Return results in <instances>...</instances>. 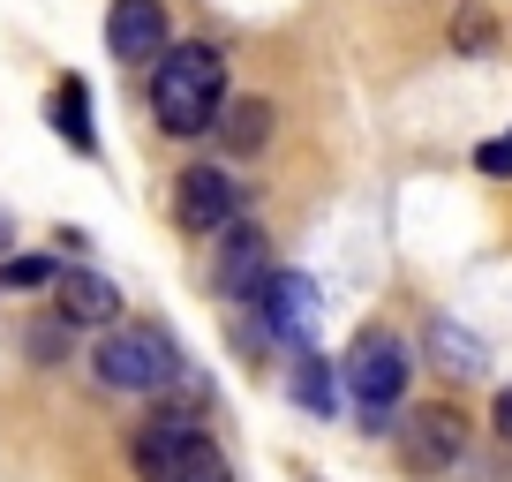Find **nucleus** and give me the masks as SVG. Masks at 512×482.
<instances>
[{"mask_svg": "<svg viewBox=\"0 0 512 482\" xmlns=\"http://www.w3.org/2000/svg\"><path fill=\"white\" fill-rule=\"evenodd\" d=\"M159 76H151V113H159L166 136H204L226 106V61L211 46H159Z\"/></svg>", "mask_w": 512, "mask_h": 482, "instance_id": "1", "label": "nucleus"}, {"mask_svg": "<svg viewBox=\"0 0 512 482\" xmlns=\"http://www.w3.org/2000/svg\"><path fill=\"white\" fill-rule=\"evenodd\" d=\"M339 385H347V400L362 407L369 430H384V415L407 400V377H415V347H407L400 332H384V324H369L362 339L347 347V362H332Z\"/></svg>", "mask_w": 512, "mask_h": 482, "instance_id": "2", "label": "nucleus"}, {"mask_svg": "<svg viewBox=\"0 0 512 482\" xmlns=\"http://www.w3.org/2000/svg\"><path fill=\"white\" fill-rule=\"evenodd\" d=\"M91 377L113 392H166L181 377V354L159 324H106V339L91 347Z\"/></svg>", "mask_w": 512, "mask_h": 482, "instance_id": "3", "label": "nucleus"}, {"mask_svg": "<svg viewBox=\"0 0 512 482\" xmlns=\"http://www.w3.org/2000/svg\"><path fill=\"white\" fill-rule=\"evenodd\" d=\"M460 460H467V422H460V407L430 400V407H415V415L400 422V467H407V475L437 482V475H452Z\"/></svg>", "mask_w": 512, "mask_h": 482, "instance_id": "4", "label": "nucleus"}, {"mask_svg": "<svg viewBox=\"0 0 512 482\" xmlns=\"http://www.w3.org/2000/svg\"><path fill=\"white\" fill-rule=\"evenodd\" d=\"M256 309H264V332L279 339V347H317V324H324V294H317V279L309 272H279L272 264V279L256 287Z\"/></svg>", "mask_w": 512, "mask_h": 482, "instance_id": "5", "label": "nucleus"}, {"mask_svg": "<svg viewBox=\"0 0 512 482\" xmlns=\"http://www.w3.org/2000/svg\"><path fill=\"white\" fill-rule=\"evenodd\" d=\"M174 219L189 234H219L226 219H241V181L226 174L219 159H196L174 174Z\"/></svg>", "mask_w": 512, "mask_h": 482, "instance_id": "6", "label": "nucleus"}, {"mask_svg": "<svg viewBox=\"0 0 512 482\" xmlns=\"http://www.w3.org/2000/svg\"><path fill=\"white\" fill-rule=\"evenodd\" d=\"M272 234H264V226H249V219H226L219 226V294L234 309H249L256 302V287H264V279H272Z\"/></svg>", "mask_w": 512, "mask_h": 482, "instance_id": "7", "label": "nucleus"}, {"mask_svg": "<svg viewBox=\"0 0 512 482\" xmlns=\"http://www.w3.org/2000/svg\"><path fill=\"white\" fill-rule=\"evenodd\" d=\"M166 38H174V31H166V0H113V16H106V46H113V61L151 68Z\"/></svg>", "mask_w": 512, "mask_h": 482, "instance_id": "8", "label": "nucleus"}, {"mask_svg": "<svg viewBox=\"0 0 512 482\" xmlns=\"http://www.w3.org/2000/svg\"><path fill=\"white\" fill-rule=\"evenodd\" d=\"M53 302H61V324H113L121 317V287L98 272H53Z\"/></svg>", "mask_w": 512, "mask_h": 482, "instance_id": "9", "label": "nucleus"}, {"mask_svg": "<svg viewBox=\"0 0 512 482\" xmlns=\"http://www.w3.org/2000/svg\"><path fill=\"white\" fill-rule=\"evenodd\" d=\"M189 437H196V415H189V407H159V415H151L144 430H136V445H128L136 475H144V482H159V467L174 460V452L189 445Z\"/></svg>", "mask_w": 512, "mask_h": 482, "instance_id": "10", "label": "nucleus"}, {"mask_svg": "<svg viewBox=\"0 0 512 482\" xmlns=\"http://www.w3.org/2000/svg\"><path fill=\"white\" fill-rule=\"evenodd\" d=\"M211 129H219V144L234 151V159H249V151L272 144V98H226Z\"/></svg>", "mask_w": 512, "mask_h": 482, "instance_id": "11", "label": "nucleus"}, {"mask_svg": "<svg viewBox=\"0 0 512 482\" xmlns=\"http://www.w3.org/2000/svg\"><path fill=\"white\" fill-rule=\"evenodd\" d=\"M430 354H437V370H452V377H482V370H490L482 332H467V324H452V317L430 324Z\"/></svg>", "mask_w": 512, "mask_h": 482, "instance_id": "12", "label": "nucleus"}, {"mask_svg": "<svg viewBox=\"0 0 512 482\" xmlns=\"http://www.w3.org/2000/svg\"><path fill=\"white\" fill-rule=\"evenodd\" d=\"M53 129H61V144H68V151H98V136H91V98H83V83H76V76L53 83Z\"/></svg>", "mask_w": 512, "mask_h": 482, "instance_id": "13", "label": "nucleus"}, {"mask_svg": "<svg viewBox=\"0 0 512 482\" xmlns=\"http://www.w3.org/2000/svg\"><path fill=\"white\" fill-rule=\"evenodd\" d=\"M159 482H226V460H219V445H211V437L196 430L189 445H181L174 460L159 467Z\"/></svg>", "mask_w": 512, "mask_h": 482, "instance_id": "14", "label": "nucleus"}, {"mask_svg": "<svg viewBox=\"0 0 512 482\" xmlns=\"http://www.w3.org/2000/svg\"><path fill=\"white\" fill-rule=\"evenodd\" d=\"M294 400H302L309 415H339V385H332V362H317L309 347H302V362H294Z\"/></svg>", "mask_w": 512, "mask_h": 482, "instance_id": "15", "label": "nucleus"}, {"mask_svg": "<svg viewBox=\"0 0 512 482\" xmlns=\"http://www.w3.org/2000/svg\"><path fill=\"white\" fill-rule=\"evenodd\" d=\"M53 272H61L53 257H0V287H8V294H38V287H53Z\"/></svg>", "mask_w": 512, "mask_h": 482, "instance_id": "16", "label": "nucleus"}, {"mask_svg": "<svg viewBox=\"0 0 512 482\" xmlns=\"http://www.w3.org/2000/svg\"><path fill=\"white\" fill-rule=\"evenodd\" d=\"M475 166H482V174H512V136H497V144H482V151H475Z\"/></svg>", "mask_w": 512, "mask_h": 482, "instance_id": "17", "label": "nucleus"}, {"mask_svg": "<svg viewBox=\"0 0 512 482\" xmlns=\"http://www.w3.org/2000/svg\"><path fill=\"white\" fill-rule=\"evenodd\" d=\"M490 422H497V437H505V445H512V385H505V392H497V400H490Z\"/></svg>", "mask_w": 512, "mask_h": 482, "instance_id": "18", "label": "nucleus"}, {"mask_svg": "<svg viewBox=\"0 0 512 482\" xmlns=\"http://www.w3.org/2000/svg\"><path fill=\"white\" fill-rule=\"evenodd\" d=\"M8 234H16V226H8V211H0V257H8Z\"/></svg>", "mask_w": 512, "mask_h": 482, "instance_id": "19", "label": "nucleus"}]
</instances>
